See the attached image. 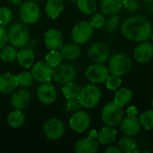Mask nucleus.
<instances>
[{
  "label": "nucleus",
  "mask_w": 153,
  "mask_h": 153,
  "mask_svg": "<svg viewBox=\"0 0 153 153\" xmlns=\"http://www.w3.org/2000/svg\"><path fill=\"white\" fill-rule=\"evenodd\" d=\"M93 27L90 22H80L74 25L72 30V38L77 44H85L92 37Z\"/></svg>",
  "instance_id": "nucleus-6"
},
{
  "label": "nucleus",
  "mask_w": 153,
  "mask_h": 153,
  "mask_svg": "<svg viewBox=\"0 0 153 153\" xmlns=\"http://www.w3.org/2000/svg\"><path fill=\"white\" fill-rule=\"evenodd\" d=\"M105 22H106V21H105L104 16H103L102 14H100V13H96V14H94V15L91 18V21H90V22H91V24L92 25V27H93V28H97V29L103 27V26L105 25Z\"/></svg>",
  "instance_id": "nucleus-38"
},
{
  "label": "nucleus",
  "mask_w": 153,
  "mask_h": 153,
  "mask_svg": "<svg viewBox=\"0 0 153 153\" xmlns=\"http://www.w3.org/2000/svg\"><path fill=\"white\" fill-rule=\"evenodd\" d=\"M106 153H122L123 152L117 146H109L105 150Z\"/></svg>",
  "instance_id": "nucleus-43"
},
{
  "label": "nucleus",
  "mask_w": 153,
  "mask_h": 153,
  "mask_svg": "<svg viewBox=\"0 0 153 153\" xmlns=\"http://www.w3.org/2000/svg\"><path fill=\"white\" fill-rule=\"evenodd\" d=\"M91 125V117L90 115L83 110H77L72 116L69 126L76 133L82 134L85 132Z\"/></svg>",
  "instance_id": "nucleus-10"
},
{
  "label": "nucleus",
  "mask_w": 153,
  "mask_h": 153,
  "mask_svg": "<svg viewBox=\"0 0 153 153\" xmlns=\"http://www.w3.org/2000/svg\"><path fill=\"white\" fill-rule=\"evenodd\" d=\"M77 43H68L66 45H63L60 49V54L63 59L68 61H74L79 58L81 56V48Z\"/></svg>",
  "instance_id": "nucleus-21"
},
{
  "label": "nucleus",
  "mask_w": 153,
  "mask_h": 153,
  "mask_svg": "<svg viewBox=\"0 0 153 153\" xmlns=\"http://www.w3.org/2000/svg\"><path fill=\"white\" fill-rule=\"evenodd\" d=\"M64 10V0H48L46 4V13L50 19H56Z\"/></svg>",
  "instance_id": "nucleus-24"
},
{
  "label": "nucleus",
  "mask_w": 153,
  "mask_h": 153,
  "mask_svg": "<svg viewBox=\"0 0 153 153\" xmlns=\"http://www.w3.org/2000/svg\"><path fill=\"white\" fill-rule=\"evenodd\" d=\"M86 77L93 83H102L106 82L109 75V71L102 64H95L90 65L86 72Z\"/></svg>",
  "instance_id": "nucleus-13"
},
{
  "label": "nucleus",
  "mask_w": 153,
  "mask_h": 153,
  "mask_svg": "<svg viewBox=\"0 0 153 153\" xmlns=\"http://www.w3.org/2000/svg\"><path fill=\"white\" fill-rule=\"evenodd\" d=\"M117 133L113 126H106L101 128V130L98 133V142L100 144L108 145L113 143L117 138Z\"/></svg>",
  "instance_id": "nucleus-22"
},
{
  "label": "nucleus",
  "mask_w": 153,
  "mask_h": 153,
  "mask_svg": "<svg viewBox=\"0 0 153 153\" xmlns=\"http://www.w3.org/2000/svg\"><path fill=\"white\" fill-rule=\"evenodd\" d=\"M82 105L79 102L78 99H69L66 102V109L69 112H75L81 108Z\"/></svg>",
  "instance_id": "nucleus-40"
},
{
  "label": "nucleus",
  "mask_w": 153,
  "mask_h": 153,
  "mask_svg": "<svg viewBox=\"0 0 153 153\" xmlns=\"http://www.w3.org/2000/svg\"><path fill=\"white\" fill-rule=\"evenodd\" d=\"M8 35L3 25H0V49H2L7 43Z\"/></svg>",
  "instance_id": "nucleus-41"
},
{
  "label": "nucleus",
  "mask_w": 153,
  "mask_h": 153,
  "mask_svg": "<svg viewBox=\"0 0 153 153\" xmlns=\"http://www.w3.org/2000/svg\"><path fill=\"white\" fill-rule=\"evenodd\" d=\"M76 76L75 68L70 64H60L54 67L53 79L59 84H66L74 80Z\"/></svg>",
  "instance_id": "nucleus-8"
},
{
  "label": "nucleus",
  "mask_w": 153,
  "mask_h": 153,
  "mask_svg": "<svg viewBox=\"0 0 153 153\" xmlns=\"http://www.w3.org/2000/svg\"><path fill=\"white\" fill-rule=\"evenodd\" d=\"M152 108H153V100H152Z\"/></svg>",
  "instance_id": "nucleus-49"
},
{
  "label": "nucleus",
  "mask_w": 153,
  "mask_h": 153,
  "mask_svg": "<svg viewBox=\"0 0 153 153\" xmlns=\"http://www.w3.org/2000/svg\"><path fill=\"white\" fill-rule=\"evenodd\" d=\"M141 125L140 121L136 117L127 116L121 121V131L126 135L134 136L140 132Z\"/></svg>",
  "instance_id": "nucleus-19"
},
{
  "label": "nucleus",
  "mask_w": 153,
  "mask_h": 153,
  "mask_svg": "<svg viewBox=\"0 0 153 153\" xmlns=\"http://www.w3.org/2000/svg\"><path fill=\"white\" fill-rule=\"evenodd\" d=\"M17 82H18V86L21 87H29L32 84L33 82V76L29 72H22L21 74H19L17 76Z\"/></svg>",
  "instance_id": "nucleus-34"
},
{
  "label": "nucleus",
  "mask_w": 153,
  "mask_h": 153,
  "mask_svg": "<svg viewBox=\"0 0 153 153\" xmlns=\"http://www.w3.org/2000/svg\"><path fill=\"white\" fill-rule=\"evenodd\" d=\"M63 35L56 29H49L44 34L45 46L50 50H57L63 46Z\"/></svg>",
  "instance_id": "nucleus-17"
},
{
  "label": "nucleus",
  "mask_w": 153,
  "mask_h": 153,
  "mask_svg": "<svg viewBox=\"0 0 153 153\" xmlns=\"http://www.w3.org/2000/svg\"><path fill=\"white\" fill-rule=\"evenodd\" d=\"M98 139L90 135L88 137L79 140L74 145V151L76 153H95L99 149Z\"/></svg>",
  "instance_id": "nucleus-18"
},
{
  "label": "nucleus",
  "mask_w": 153,
  "mask_h": 153,
  "mask_svg": "<svg viewBox=\"0 0 153 153\" xmlns=\"http://www.w3.org/2000/svg\"><path fill=\"white\" fill-rule=\"evenodd\" d=\"M17 61L20 66L29 68L33 65L35 56L34 53L29 48H22L17 53Z\"/></svg>",
  "instance_id": "nucleus-25"
},
{
  "label": "nucleus",
  "mask_w": 153,
  "mask_h": 153,
  "mask_svg": "<svg viewBox=\"0 0 153 153\" xmlns=\"http://www.w3.org/2000/svg\"><path fill=\"white\" fill-rule=\"evenodd\" d=\"M29 30L25 23H15L8 31V40L15 48H24L29 41Z\"/></svg>",
  "instance_id": "nucleus-5"
},
{
  "label": "nucleus",
  "mask_w": 153,
  "mask_h": 153,
  "mask_svg": "<svg viewBox=\"0 0 153 153\" xmlns=\"http://www.w3.org/2000/svg\"><path fill=\"white\" fill-rule=\"evenodd\" d=\"M17 86V78L11 73H5L0 75V92H12L16 89Z\"/></svg>",
  "instance_id": "nucleus-20"
},
{
  "label": "nucleus",
  "mask_w": 153,
  "mask_h": 153,
  "mask_svg": "<svg viewBox=\"0 0 153 153\" xmlns=\"http://www.w3.org/2000/svg\"><path fill=\"white\" fill-rule=\"evenodd\" d=\"M109 48L105 43L96 42L89 48V56L95 64H103L109 58Z\"/></svg>",
  "instance_id": "nucleus-12"
},
{
  "label": "nucleus",
  "mask_w": 153,
  "mask_h": 153,
  "mask_svg": "<svg viewBox=\"0 0 153 153\" xmlns=\"http://www.w3.org/2000/svg\"><path fill=\"white\" fill-rule=\"evenodd\" d=\"M30 102V93L26 89H20L12 95L11 106L14 109L22 110L28 108Z\"/></svg>",
  "instance_id": "nucleus-16"
},
{
  "label": "nucleus",
  "mask_w": 153,
  "mask_h": 153,
  "mask_svg": "<svg viewBox=\"0 0 153 153\" xmlns=\"http://www.w3.org/2000/svg\"><path fill=\"white\" fill-rule=\"evenodd\" d=\"M152 40H153V33H152Z\"/></svg>",
  "instance_id": "nucleus-48"
},
{
  "label": "nucleus",
  "mask_w": 153,
  "mask_h": 153,
  "mask_svg": "<svg viewBox=\"0 0 153 153\" xmlns=\"http://www.w3.org/2000/svg\"><path fill=\"white\" fill-rule=\"evenodd\" d=\"M133 67V62L131 58L123 53L114 55L108 63V71L111 74H117L119 76L128 74Z\"/></svg>",
  "instance_id": "nucleus-4"
},
{
  "label": "nucleus",
  "mask_w": 153,
  "mask_h": 153,
  "mask_svg": "<svg viewBox=\"0 0 153 153\" xmlns=\"http://www.w3.org/2000/svg\"><path fill=\"white\" fill-rule=\"evenodd\" d=\"M62 59H63V57H62L60 52L57 50H51L45 57L46 62L52 67H56L58 65H60L62 62Z\"/></svg>",
  "instance_id": "nucleus-33"
},
{
  "label": "nucleus",
  "mask_w": 153,
  "mask_h": 153,
  "mask_svg": "<svg viewBox=\"0 0 153 153\" xmlns=\"http://www.w3.org/2000/svg\"><path fill=\"white\" fill-rule=\"evenodd\" d=\"M77 99L82 107L92 108L100 103L101 100V92L98 86L94 84H89L81 89Z\"/></svg>",
  "instance_id": "nucleus-3"
},
{
  "label": "nucleus",
  "mask_w": 153,
  "mask_h": 153,
  "mask_svg": "<svg viewBox=\"0 0 153 153\" xmlns=\"http://www.w3.org/2000/svg\"><path fill=\"white\" fill-rule=\"evenodd\" d=\"M17 50L15 47L12 46H4L0 52V58L4 63H12L17 58Z\"/></svg>",
  "instance_id": "nucleus-29"
},
{
  "label": "nucleus",
  "mask_w": 153,
  "mask_h": 153,
  "mask_svg": "<svg viewBox=\"0 0 153 153\" xmlns=\"http://www.w3.org/2000/svg\"><path fill=\"white\" fill-rule=\"evenodd\" d=\"M143 1H145V2H150V1H152V0H143Z\"/></svg>",
  "instance_id": "nucleus-46"
},
{
  "label": "nucleus",
  "mask_w": 153,
  "mask_h": 153,
  "mask_svg": "<svg viewBox=\"0 0 153 153\" xmlns=\"http://www.w3.org/2000/svg\"><path fill=\"white\" fill-rule=\"evenodd\" d=\"M69 1H71V2H76V0H69Z\"/></svg>",
  "instance_id": "nucleus-47"
},
{
  "label": "nucleus",
  "mask_w": 153,
  "mask_h": 153,
  "mask_svg": "<svg viewBox=\"0 0 153 153\" xmlns=\"http://www.w3.org/2000/svg\"><path fill=\"white\" fill-rule=\"evenodd\" d=\"M133 99V92L126 88H121L116 92L115 96V102L118 105L124 107L127 105Z\"/></svg>",
  "instance_id": "nucleus-27"
},
{
  "label": "nucleus",
  "mask_w": 153,
  "mask_h": 153,
  "mask_svg": "<svg viewBox=\"0 0 153 153\" xmlns=\"http://www.w3.org/2000/svg\"><path fill=\"white\" fill-rule=\"evenodd\" d=\"M123 7V0H101L100 8L102 13L108 15L117 14Z\"/></svg>",
  "instance_id": "nucleus-23"
},
{
  "label": "nucleus",
  "mask_w": 153,
  "mask_h": 153,
  "mask_svg": "<svg viewBox=\"0 0 153 153\" xmlns=\"http://www.w3.org/2000/svg\"><path fill=\"white\" fill-rule=\"evenodd\" d=\"M65 131L64 123L57 118L48 119L43 126V132L47 138L50 140H58L60 139Z\"/></svg>",
  "instance_id": "nucleus-9"
},
{
  "label": "nucleus",
  "mask_w": 153,
  "mask_h": 153,
  "mask_svg": "<svg viewBox=\"0 0 153 153\" xmlns=\"http://www.w3.org/2000/svg\"><path fill=\"white\" fill-rule=\"evenodd\" d=\"M40 17V9L34 1L23 3L20 8V18L25 24L36 23Z\"/></svg>",
  "instance_id": "nucleus-7"
},
{
  "label": "nucleus",
  "mask_w": 153,
  "mask_h": 153,
  "mask_svg": "<svg viewBox=\"0 0 153 153\" xmlns=\"http://www.w3.org/2000/svg\"><path fill=\"white\" fill-rule=\"evenodd\" d=\"M123 6L129 12H135L140 8L139 0H123Z\"/></svg>",
  "instance_id": "nucleus-39"
},
{
  "label": "nucleus",
  "mask_w": 153,
  "mask_h": 153,
  "mask_svg": "<svg viewBox=\"0 0 153 153\" xmlns=\"http://www.w3.org/2000/svg\"><path fill=\"white\" fill-rule=\"evenodd\" d=\"M81 91V88L79 85L74 83L73 82L65 84L64 88L62 89V92L65 96L67 100L69 99H77Z\"/></svg>",
  "instance_id": "nucleus-30"
},
{
  "label": "nucleus",
  "mask_w": 153,
  "mask_h": 153,
  "mask_svg": "<svg viewBox=\"0 0 153 153\" xmlns=\"http://www.w3.org/2000/svg\"><path fill=\"white\" fill-rule=\"evenodd\" d=\"M125 112L123 107L113 102H108L105 105L101 112V120L103 123L109 126H116L121 123L124 118Z\"/></svg>",
  "instance_id": "nucleus-2"
},
{
  "label": "nucleus",
  "mask_w": 153,
  "mask_h": 153,
  "mask_svg": "<svg viewBox=\"0 0 153 153\" xmlns=\"http://www.w3.org/2000/svg\"><path fill=\"white\" fill-rule=\"evenodd\" d=\"M78 9L84 14H92L97 10L96 0H76Z\"/></svg>",
  "instance_id": "nucleus-28"
},
{
  "label": "nucleus",
  "mask_w": 153,
  "mask_h": 153,
  "mask_svg": "<svg viewBox=\"0 0 153 153\" xmlns=\"http://www.w3.org/2000/svg\"><path fill=\"white\" fill-rule=\"evenodd\" d=\"M121 32L130 40L143 42L152 38V25L146 17L134 15L127 18L123 22Z\"/></svg>",
  "instance_id": "nucleus-1"
},
{
  "label": "nucleus",
  "mask_w": 153,
  "mask_h": 153,
  "mask_svg": "<svg viewBox=\"0 0 153 153\" xmlns=\"http://www.w3.org/2000/svg\"><path fill=\"white\" fill-rule=\"evenodd\" d=\"M30 1H34V2H38V1H41V0H30Z\"/></svg>",
  "instance_id": "nucleus-45"
},
{
  "label": "nucleus",
  "mask_w": 153,
  "mask_h": 153,
  "mask_svg": "<svg viewBox=\"0 0 153 153\" xmlns=\"http://www.w3.org/2000/svg\"><path fill=\"white\" fill-rule=\"evenodd\" d=\"M122 83V80L119 75L112 74L111 75H108L106 80V86L110 91H116L117 90Z\"/></svg>",
  "instance_id": "nucleus-35"
},
{
  "label": "nucleus",
  "mask_w": 153,
  "mask_h": 153,
  "mask_svg": "<svg viewBox=\"0 0 153 153\" xmlns=\"http://www.w3.org/2000/svg\"><path fill=\"white\" fill-rule=\"evenodd\" d=\"M53 67L50 66L46 61L36 63L31 69V74L39 82H48L53 78Z\"/></svg>",
  "instance_id": "nucleus-11"
},
{
  "label": "nucleus",
  "mask_w": 153,
  "mask_h": 153,
  "mask_svg": "<svg viewBox=\"0 0 153 153\" xmlns=\"http://www.w3.org/2000/svg\"><path fill=\"white\" fill-rule=\"evenodd\" d=\"M111 17L108 19V22L105 23V28H106V30L108 32H114L117 28V24H118V21H119V18L118 16H117L116 14H113V15H110Z\"/></svg>",
  "instance_id": "nucleus-37"
},
{
  "label": "nucleus",
  "mask_w": 153,
  "mask_h": 153,
  "mask_svg": "<svg viewBox=\"0 0 153 153\" xmlns=\"http://www.w3.org/2000/svg\"><path fill=\"white\" fill-rule=\"evenodd\" d=\"M140 125L146 130L153 129V110L146 111L140 116Z\"/></svg>",
  "instance_id": "nucleus-32"
},
{
  "label": "nucleus",
  "mask_w": 153,
  "mask_h": 153,
  "mask_svg": "<svg viewBox=\"0 0 153 153\" xmlns=\"http://www.w3.org/2000/svg\"><path fill=\"white\" fill-rule=\"evenodd\" d=\"M25 121V116L24 114L18 109H15L13 111H12L8 117H7V122L8 125L12 127V128H19L21 127Z\"/></svg>",
  "instance_id": "nucleus-26"
},
{
  "label": "nucleus",
  "mask_w": 153,
  "mask_h": 153,
  "mask_svg": "<svg viewBox=\"0 0 153 153\" xmlns=\"http://www.w3.org/2000/svg\"><path fill=\"white\" fill-rule=\"evenodd\" d=\"M126 114L127 116H131V117H136L137 114H138V110L136 108V107L134 106H131L127 108L126 110Z\"/></svg>",
  "instance_id": "nucleus-42"
},
{
  "label": "nucleus",
  "mask_w": 153,
  "mask_h": 153,
  "mask_svg": "<svg viewBox=\"0 0 153 153\" xmlns=\"http://www.w3.org/2000/svg\"><path fill=\"white\" fill-rule=\"evenodd\" d=\"M13 18L12 11L5 6L0 7V25H7Z\"/></svg>",
  "instance_id": "nucleus-36"
},
{
  "label": "nucleus",
  "mask_w": 153,
  "mask_h": 153,
  "mask_svg": "<svg viewBox=\"0 0 153 153\" xmlns=\"http://www.w3.org/2000/svg\"><path fill=\"white\" fill-rule=\"evenodd\" d=\"M118 147L121 149L122 152H129L132 150L135 149L137 146H136V143L134 139H133L132 136L126 135L118 141Z\"/></svg>",
  "instance_id": "nucleus-31"
},
{
  "label": "nucleus",
  "mask_w": 153,
  "mask_h": 153,
  "mask_svg": "<svg viewBox=\"0 0 153 153\" xmlns=\"http://www.w3.org/2000/svg\"><path fill=\"white\" fill-rule=\"evenodd\" d=\"M23 0H8V2L12 4H14V5H18L20 4H22Z\"/></svg>",
  "instance_id": "nucleus-44"
},
{
  "label": "nucleus",
  "mask_w": 153,
  "mask_h": 153,
  "mask_svg": "<svg viewBox=\"0 0 153 153\" xmlns=\"http://www.w3.org/2000/svg\"><path fill=\"white\" fill-rule=\"evenodd\" d=\"M56 90L50 82H43L37 90L38 100L44 105H50L56 100Z\"/></svg>",
  "instance_id": "nucleus-14"
},
{
  "label": "nucleus",
  "mask_w": 153,
  "mask_h": 153,
  "mask_svg": "<svg viewBox=\"0 0 153 153\" xmlns=\"http://www.w3.org/2000/svg\"><path fill=\"white\" fill-rule=\"evenodd\" d=\"M134 57L136 62L140 64H145L150 62L153 58V45L152 43L143 41L137 46L134 51Z\"/></svg>",
  "instance_id": "nucleus-15"
}]
</instances>
